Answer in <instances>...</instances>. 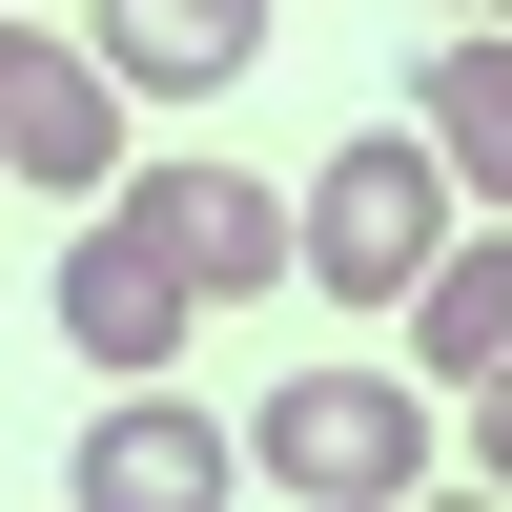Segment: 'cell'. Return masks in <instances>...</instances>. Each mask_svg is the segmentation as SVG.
Listing matches in <instances>:
<instances>
[{
    "label": "cell",
    "instance_id": "cell-1",
    "mask_svg": "<svg viewBox=\"0 0 512 512\" xmlns=\"http://www.w3.org/2000/svg\"><path fill=\"white\" fill-rule=\"evenodd\" d=\"M451 226H472V185H451L431 123H349L328 185H308V287L328 308H410V287L451 267Z\"/></svg>",
    "mask_w": 512,
    "mask_h": 512
},
{
    "label": "cell",
    "instance_id": "cell-2",
    "mask_svg": "<svg viewBox=\"0 0 512 512\" xmlns=\"http://www.w3.org/2000/svg\"><path fill=\"white\" fill-rule=\"evenodd\" d=\"M246 472L308 492V512H410L431 492V390H410V369H287V390L246 410Z\"/></svg>",
    "mask_w": 512,
    "mask_h": 512
},
{
    "label": "cell",
    "instance_id": "cell-3",
    "mask_svg": "<svg viewBox=\"0 0 512 512\" xmlns=\"http://www.w3.org/2000/svg\"><path fill=\"white\" fill-rule=\"evenodd\" d=\"M185 328H205V267L103 185V205L62 226V349H82V369H185Z\"/></svg>",
    "mask_w": 512,
    "mask_h": 512
},
{
    "label": "cell",
    "instance_id": "cell-4",
    "mask_svg": "<svg viewBox=\"0 0 512 512\" xmlns=\"http://www.w3.org/2000/svg\"><path fill=\"white\" fill-rule=\"evenodd\" d=\"M0 185H41V205H103L123 185V62L103 41L0 21Z\"/></svg>",
    "mask_w": 512,
    "mask_h": 512
},
{
    "label": "cell",
    "instance_id": "cell-5",
    "mask_svg": "<svg viewBox=\"0 0 512 512\" xmlns=\"http://www.w3.org/2000/svg\"><path fill=\"white\" fill-rule=\"evenodd\" d=\"M123 205H144V226L205 267V308H246V287H308V205H287V185H246V164H144Z\"/></svg>",
    "mask_w": 512,
    "mask_h": 512
},
{
    "label": "cell",
    "instance_id": "cell-6",
    "mask_svg": "<svg viewBox=\"0 0 512 512\" xmlns=\"http://www.w3.org/2000/svg\"><path fill=\"white\" fill-rule=\"evenodd\" d=\"M82 41H103L144 103H226V82L267 62V0H82Z\"/></svg>",
    "mask_w": 512,
    "mask_h": 512
},
{
    "label": "cell",
    "instance_id": "cell-7",
    "mask_svg": "<svg viewBox=\"0 0 512 512\" xmlns=\"http://www.w3.org/2000/svg\"><path fill=\"white\" fill-rule=\"evenodd\" d=\"M82 492H103V512H185V492H226V431H205L185 390H144V369H123V410L82 431Z\"/></svg>",
    "mask_w": 512,
    "mask_h": 512
},
{
    "label": "cell",
    "instance_id": "cell-8",
    "mask_svg": "<svg viewBox=\"0 0 512 512\" xmlns=\"http://www.w3.org/2000/svg\"><path fill=\"white\" fill-rule=\"evenodd\" d=\"M410 369H451V390H492V369H512V205H492V226H451V267L410 287Z\"/></svg>",
    "mask_w": 512,
    "mask_h": 512
},
{
    "label": "cell",
    "instance_id": "cell-9",
    "mask_svg": "<svg viewBox=\"0 0 512 512\" xmlns=\"http://www.w3.org/2000/svg\"><path fill=\"white\" fill-rule=\"evenodd\" d=\"M410 123L451 144V185H472V205H512V21L431 41V62H410Z\"/></svg>",
    "mask_w": 512,
    "mask_h": 512
},
{
    "label": "cell",
    "instance_id": "cell-10",
    "mask_svg": "<svg viewBox=\"0 0 512 512\" xmlns=\"http://www.w3.org/2000/svg\"><path fill=\"white\" fill-rule=\"evenodd\" d=\"M472 472L512 492V369H492V390H472Z\"/></svg>",
    "mask_w": 512,
    "mask_h": 512
},
{
    "label": "cell",
    "instance_id": "cell-11",
    "mask_svg": "<svg viewBox=\"0 0 512 512\" xmlns=\"http://www.w3.org/2000/svg\"><path fill=\"white\" fill-rule=\"evenodd\" d=\"M451 21H512V0H451Z\"/></svg>",
    "mask_w": 512,
    "mask_h": 512
}]
</instances>
